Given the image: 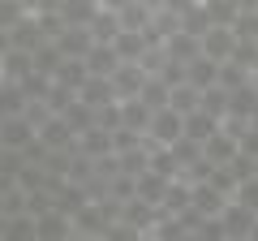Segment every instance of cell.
<instances>
[{
	"instance_id": "cell-16",
	"label": "cell",
	"mask_w": 258,
	"mask_h": 241,
	"mask_svg": "<svg viewBox=\"0 0 258 241\" xmlns=\"http://www.w3.org/2000/svg\"><path fill=\"white\" fill-rule=\"evenodd\" d=\"M249 241H258V228H254V232H249Z\"/></svg>"
},
{
	"instance_id": "cell-8",
	"label": "cell",
	"mask_w": 258,
	"mask_h": 241,
	"mask_svg": "<svg viewBox=\"0 0 258 241\" xmlns=\"http://www.w3.org/2000/svg\"><path fill=\"white\" fill-rule=\"evenodd\" d=\"M185 82L194 86V91H215V86H220V65H215V61H207V56H198V61H194L189 69H185Z\"/></svg>"
},
{
	"instance_id": "cell-11",
	"label": "cell",
	"mask_w": 258,
	"mask_h": 241,
	"mask_svg": "<svg viewBox=\"0 0 258 241\" xmlns=\"http://www.w3.org/2000/svg\"><path fill=\"white\" fill-rule=\"evenodd\" d=\"M86 82H91V69H86V61H64V69L56 74V86H64V91H78V95H82Z\"/></svg>"
},
{
	"instance_id": "cell-13",
	"label": "cell",
	"mask_w": 258,
	"mask_h": 241,
	"mask_svg": "<svg viewBox=\"0 0 258 241\" xmlns=\"http://www.w3.org/2000/svg\"><path fill=\"white\" fill-rule=\"evenodd\" d=\"M232 203H237V207H245V211H254V215H258V176H254V181H245V186L237 190V198H232Z\"/></svg>"
},
{
	"instance_id": "cell-17",
	"label": "cell",
	"mask_w": 258,
	"mask_h": 241,
	"mask_svg": "<svg viewBox=\"0 0 258 241\" xmlns=\"http://www.w3.org/2000/svg\"><path fill=\"white\" fill-rule=\"evenodd\" d=\"M74 241H78V237H74Z\"/></svg>"
},
{
	"instance_id": "cell-2",
	"label": "cell",
	"mask_w": 258,
	"mask_h": 241,
	"mask_svg": "<svg viewBox=\"0 0 258 241\" xmlns=\"http://www.w3.org/2000/svg\"><path fill=\"white\" fill-rule=\"evenodd\" d=\"M220 224H224V237L228 241H249V232L258 228V215L245 211V207H237V203H228V211L220 215Z\"/></svg>"
},
{
	"instance_id": "cell-15",
	"label": "cell",
	"mask_w": 258,
	"mask_h": 241,
	"mask_svg": "<svg viewBox=\"0 0 258 241\" xmlns=\"http://www.w3.org/2000/svg\"><path fill=\"white\" fill-rule=\"evenodd\" d=\"M78 241H103V237H78Z\"/></svg>"
},
{
	"instance_id": "cell-14",
	"label": "cell",
	"mask_w": 258,
	"mask_h": 241,
	"mask_svg": "<svg viewBox=\"0 0 258 241\" xmlns=\"http://www.w3.org/2000/svg\"><path fill=\"white\" fill-rule=\"evenodd\" d=\"M103 241H147V237H142L138 228H129V224L120 220V224H112V228H108V237H103Z\"/></svg>"
},
{
	"instance_id": "cell-7",
	"label": "cell",
	"mask_w": 258,
	"mask_h": 241,
	"mask_svg": "<svg viewBox=\"0 0 258 241\" xmlns=\"http://www.w3.org/2000/svg\"><path fill=\"white\" fill-rule=\"evenodd\" d=\"M64 52V61H86V56L95 52V35L91 30H78V26H64V35L56 39Z\"/></svg>"
},
{
	"instance_id": "cell-10",
	"label": "cell",
	"mask_w": 258,
	"mask_h": 241,
	"mask_svg": "<svg viewBox=\"0 0 258 241\" xmlns=\"http://www.w3.org/2000/svg\"><path fill=\"white\" fill-rule=\"evenodd\" d=\"M5 82H26V78H35V56L30 52H5Z\"/></svg>"
},
{
	"instance_id": "cell-9",
	"label": "cell",
	"mask_w": 258,
	"mask_h": 241,
	"mask_svg": "<svg viewBox=\"0 0 258 241\" xmlns=\"http://www.w3.org/2000/svg\"><path fill=\"white\" fill-rule=\"evenodd\" d=\"M168 190H172V181L159 176V172H142L138 176V198H142V203H151V207H164Z\"/></svg>"
},
{
	"instance_id": "cell-12",
	"label": "cell",
	"mask_w": 258,
	"mask_h": 241,
	"mask_svg": "<svg viewBox=\"0 0 258 241\" xmlns=\"http://www.w3.org/2000/svg\"><path fill=\"white\" fill-rule=\"evenodd\" d=\"M0 241H39V224L35 215H18V220H5Z\"/></svg>"
},
{
	"instance_id": "cell-4",
	"label": "cell",
	"mask_w": 258,
	"mask_h": 241,
	"mask_svg": "<svg viewBox=\"0 0 258 241\" xmlns=\"http://www.w3.org/2000/svg\"><path fill=\"white\" fill-rule=\"evenodd\" d=\"M39 241H74V215L69 211H47V215H39Z\"/></svg>"
},
{
	"instance_id": "cell-5",
	"label": "cell",
	"mask_w": 258,
	"mask_h": 241,
	"mask_svg": "<svg viewBox=\"0 0 258 241\" xmlns=\"http://www.w3.org/2000/svg\"><path fill=\"white\" fill-rule=\"evenodd\" d=\"M39 138V125L30 116H9L5 120V151H26Z\"/></svg>"
},
{
	"instance_id": "cell-3",
	"label": "cell",
	"mask_w": 258,
	"mask_h": 241,
	"mask_svg": "<svg viewBox=\"0 0 258 241\" xmlns=\"http://www.w3.org/2000/svg\"><path fill=\"white\" fill-rule=\"evenodd\" d=\"M237 155H241V142L232 138L228 130H220V134H215V138H211V142L203 147V159H207L211 168H228V164H232Z\"/></svg>"
},
{
	"instance_id": "cell-1",
	"label": "cell",
	"mask_w": 258,
	"mask_h": 241,
	"mask_svg": "<svg viewBox=\"0 0 258 241\" xmlns=\"http://www.w3.org/2000/svg\"><path fill=\"white\" fill-rule=\"evenodd\" d=\"M237 43H241L237 30H215L211 26L203 35V56H207V61H215V65H228L232 56H237Z\"/></svg>"
},
{
	"instance_id": "cell-6",
	"label": "cell",
	"mask_w": 258,
	"mask_h": 241,
	"mask_svg": "<svg viewBox=\"0 0 258 241\" xmlns=\"http://www.w3.org/2000/svg\"><path fill=\"white\" fill-rule=\"evenodd\" d=\"M224 130V120L220 116H211V112H194V116H185V138L189 142H198V147H207V142L215 138V134Z\"/></svg>"
}]
</instances>
